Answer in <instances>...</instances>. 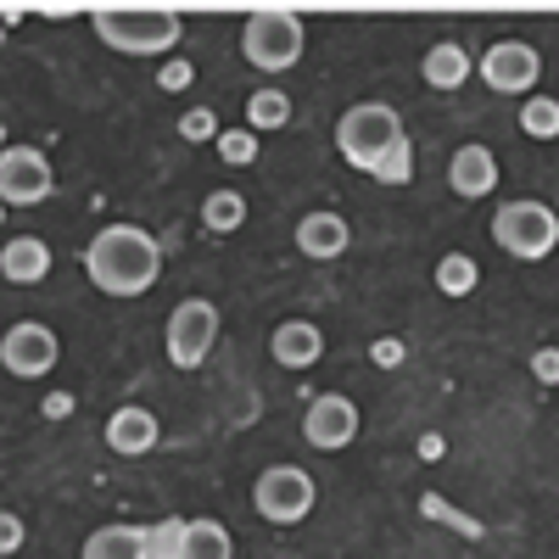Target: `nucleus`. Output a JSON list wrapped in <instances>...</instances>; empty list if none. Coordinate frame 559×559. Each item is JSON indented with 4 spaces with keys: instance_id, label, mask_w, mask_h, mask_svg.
<instances>
[{
    "instance_id": "nucleus-21",
    "label": "nucleus",
    "mask_w": 559,
    "mask_h": 559,
    "mask_svg": "<svg viewBox=\"0 0 559 559\" xmlns=\"http://www.w3.org/2000/svg\"><path fill=\"white\" fill-rule=\"evenodd\" d=\"M202 224L213 229V236H236V229L247 224V197H241V191H207Z\"/></svg>"
},
{
    "instance_id": "nucleus-9",
    "label": "nucleus",
    "mask_w": 559,
    "mask_h": 559,
    "mask_svg": "<svg viewBox=\"0 0 559 559\" xmlns=\"http://www.w3.org/2000/svg\"><path fill=\"white\" fill-rule=\"evenodd\" d=\"M62 358V342L51 324H39V319H17L7 336H0V364L12 369L17 381H39V376H51Z\"/></svg>"
},
{
    "instance_id": "nucleus-12",
    "label": "nucleus",
    "mask_w": 559,
    "mask_h": 559,
    "mask_svg": "<svg viewBox=\"0 0 559 559\" xmlns=\"http://www.w3.org/2000/svg\"><path fill=\"white\" fill-rule=\"evenodd\" d=\"M448 185H453V197H459V202H481V197H492V191H498V157L471 140V146H459V152L448 157Z\"/></svg>"
},
{
    "instance_id": "nucleus-11",
    "label": "nucleus",
    "mask_w": 559,
    "mask_h": 559,
    "mask_svg": "<svg viewBox=\"0 0 559 559\" xmlns=\"http://www.w3.org/2000/svg\"><path fill=\"white\" fill-rule=\"evenodd\" d=\"M302 437H308V448H319V453H342V448L358 437V403L342 397V392L313 397L308 414H302Z\"/></svg>"
},
{
    "instance_id": "nucleus-20",
    "label": "nucleus",
    "mask_w": 559,
    "mask_h": 559,
    "mask_svg": "<svg viewBox=\"0 0 559 559\" xmlns=\"http://www.w3.org/2000/svg\"><path fill=\"white\" fill-rule=\"evenodd\" d=\"M476 286H481V263H476L471 252L437 258V292H442V297H471Z\"/></svg>"
},
{
    "instance_id": "nucleus-14",
    "label": "nucleus",
    "mask_w": 559,
    "mask_h": 559,
    "mask_svg": "<svg viewBox=\"0 0 559 559\" xmlns=\"http://www.w3.org/2000/svg\"><path fill=\"white\" fill-rule=\"evenodd\" d=\"M347 241H353V229H347V218L331 213V207L297 218V252L313 258V263H336V258L347 252Z\"/></svg>"
},
{
    "instance_id": "nucleus-5",
    "label": "nucleus",
    "mask_w": 559,
    "mask_h": 559,
    "mask_svg": "<svg viewBox=\"0 0 559 559\" xmlns=\"http://www.w3.org/2000/svg\"><path fill=\"white\" fill-rule=\"evenodd\" d=\"M492 241L521 258V263H543L554 247H559V213L537 197H521V202H503L492 213Z\"/></svg>"
},
{
    "instance_id": "nucleus-15",
    "label": "nucleus",
    "mask_w": 559,
    "mask_h": 559,
    "mask_svg": "<svg viewBox=\"0 0 559 559\" xmlns=\"http://www.w3.org/2000/svg\"><path fill=\"white\" fill-rule=\"evenodd\" d=\"M269 353H274L280 369H313L324 358V331L308 324V319H286V324H274Z\"/></svg>"
},
{
    "instance_id": "nucleus-31",
    "label": "nucleus",
    "mask_w": 559,
    "mask_h": 559,
    "mask_svg": "<svg viewBox=\"0 0 559 559\" xmlns=\"http://www.w3.org/2000/svg\"><path fill=\"white\" fill-rule=\"evenodd\" d=\"M191 79H197V68H191V62H168V68L157 73V84H163V90H185Z\"/></svg>"
},
{
    "instance_id": "nucleus-27",
    "label": "nucleus",
    "mask_w": 559,
    "mask_h": 559,
    "mask_svg": "<svg viewBox=\"0 0 559 559\" xmlns=\"http://www.w3.org/2000/svg\"><path fill=\"white\" fill-rule=\"evenodd\" d=\"M23 543H28V526H23V515H12V509H0V559H12Z\"/></svg>"
},
{
    "instance_id": "nucleus-24",
    "label": "nucleus",
    "mask_w": 559,
    "mask_h": 559,
    "mask_svg": "<svg viewBox=\"0 0 559 559\" xmlns=\"http://www.w3.org/2000/svg\"><path fill=\"white\" fill-rule=\"evenodd\" d=\"M218 157H224L229 168L258 163V134H252V129H218Z\"/></svg>"
},
{
    "instance_id": "nucleus-4",
    "label": "nucleus",
    "mask_w": 559,
    "mask_h": 559,
    "mask_svg": "<svg viewBox=\"0 0 559 559\" xmlns=\"http://www.w3.org/2000/svg\"><path fill=\"white\" fill-rule=\"evenodd\" d=\"M302 45H308V28L297 12L286 7H258L247 12L241 23V57L258 68V73H286L302 62Z\"/></svg>"
},
{
    "instance_id": "nucleus-28",
    "label": "nucleus",
    "mask_w": 559,
    "mask_h": 559,
    "mask_svg": "<svg viewBox=\"0 0 559 559\" xmlns=\"http://www.w3.org/2000/svg\"><path fill=\"white\" fill-rule=\"evenodd\" d=\"M179 537H185V521L152 526V559H179Z\"/></svg>"
},
{
    "instance_id": "nucleus-3",
    "label": "nucleus",
    "mask_w": 559,
    "mask_h": 559,
    "mask_svg": "<svg viewBox=\"0 0 559 559\" xmlns=\"http://www.w3.org/2000/svg\"><path fill=\"white\" fill-rule=\"evenodd\" d=\"M403 134H408V129H403L397 107H386V102H358V107H347L342 123H336V152L347 157V168L376 174Z\"/></svg>"
},
{
    "instance_id": "nucleus-33",
    "label": "nucleus",
    "mask_w": 559,
    "mask_h": 559,
    "mask_svg": "<svg viewBox=\"0 0 559 559\" xmlns=\"http://www.w3.org/2000/svg\"><path fill=\"white\" fill-rule=\"evenodd\" d=\"M0 224H7V202H0Z\"/></svg>"
},
{
    "instance_id": "nucleus-7",
    "label": "nucleus",
    "mask_w": 559,
    "mask_h": 559,
    "mask_svg": "<svg viewBox=\"0 0 559 559\" xmlns=\"http://www.w3.org/2000/svg\"><path fill=\"white\" fill-rule=\"evenodd\" d=\"M163 342H168V364L174 369H202L207 353H213V342H218V308L207 297H185L168 313Z\"/></svg>"
},
{
    "instance_id": "nucleus-13",
    "label": "nucleus",
    "mask_w": 559,
    "mask_h": 559,
    "mask_svg": "<svg viewBox=\"0 0 559 559\" xmlns=\"http://www.w3.org/2000/svg\"><path fill=\"white\" fill-rule=\"evenodd\" d=\"M163 442V419L140 403H123L112 419H107V448L123 453V459H146L152 448Z\"/></svg>"
},
{
    "instance_id": "nucleus-30",
    "label": "nucleus",
    "mask_w": 559,
    "mask_h": 559,
    "mask_svg": "<svg viewBox=\"0 0 559 559\" xmlns=\"http://www.w3.org/2000/svg\"><path fill=\"white\" fill-rule=\"evenodd\" d=\"M369 358H376V369H397V364L408 358V347H403L397 336H381L376 347H369Z\"/></svg>"
},
{
    "instance_id": "nucleus-16",
    "label": "nucleus",
    "mask_w": 559,
    "mask_h": 559,
    "mask_svg": "<svg viewBox=\"0 0 559 559\" xmlns=\"http://www.w3.org/2000/svg\"><path fill=\"white\" fill-rule=\"evenodd\" d=\"M0 274H7L12 286H39V280L51 274V247L39 236H12L0 247Z\"/></svg>"
},
{
    "instance_id": "nucleus-18",
    "label": "nucleus",
    "mask_w": 559,
    "mask_h": 559,
    "mask_svg": "<svg viewBox=\"0 0 559 559\" xmlns=\"http://www.w3.org/2000/svg\"><path fill=\"white\" fill-rule=\"evenodd\" d=\"M419 73H426L431 90H459L464 79L476 73V62H471V51H464L459 39H437L426 51V62H419Z\"/></svg>"
},
{
    "instance_id": "nucleus-19",
    "label": "nucleus",
    "mask_w": 559,
    "mask_h": 559,
    "mask_svg": "<svg viewBox=\"0 0 559 559\" xmlns=\"http://www.w3.org/2000/svg\"><path fill=\"white\" fill-rule=\"evenodd\" d=\"M179 559H236V543H229L224 521H213V515H197V521H185Z\"/></svg>"
},
{
    "instance_id": "nucleus-1",
    "label": "nucleus",
    "mask_w": 559,
    "mask_h": 559,
    "mask_svg": "<svg viewBox=\"0 0 559 559\" xmlns=\"http://www.w3.org/2000/svg\"><path fill=\"white\" fill-rule=\"evenodd\" d=\"M84 274L102 297H146L163 274V241L140 224H107L84 247Z\"/></svg>"
},
{
    "instance_id": "nucleus-26",
    "label": "nucleus",
    "mask_w": 559,
    "mask_h": 559,
    "mask_svg": "<svg viewBox=\"0 0 559 559\" xmlns=\"http://www.w3.org/2000/svg\"><path fill=\"white\" fill-rule=\"evenodd\" d=\"M179 134L191 140V146H197V140H218V112L213 107H191L179 118Z\"/></svg>"
},
{
    "instance_id": "nucleus-22",
    "label": "nucleus",
    "mask_w": 559,
    "mask_h": 559,
    "mask_svg": "<svg viewBox=\"0 0 559 559\" xmlns=\"http://www.w3.org/2000/svg\"><path fill=\"white\" fill-rule=\"evenodd\" d=\"M292 123V102L286 90H258V96L247 102V129L263 134V129H286Z\"/></svg>"
},
{
    "instance_id": "nucleus-8",
    "label": "nucleus",
    "mask_w": 559,
    "mask_h": 559,
    "mask_svg": "<svg viewBox=\"0 0 559 559\" xmlns=\"http://www.w3.org/2000/svg\"><path fill=\"white\" fill-rule=\"evenodd\" d=\"M57 191V168L39 146H7L0 152V202L7 207H39Z\"/></svg>"
},
{
    "instance_id": "nucleus-6",
    "label": "nucleus",
    "mask_w": 559,
    "mask_h": 559,
    "mask_svg": "<svg viewBox=\"0 0 559 559\" xmlns=\"http://www.w3.org/2000/svg\"><path fill=\"white\" fill-rule=\"evenodd\" d=\"M313 498H319V487L302 464H269L252 481V509L269 526H302L313 515Z\"/></svg>"
},
{
    "instance_id": "nucleus-17",
    "label": "nucleus",
    "mask_w": 559,
    "mask_h": 559,
    "mask_svg": "<svg viewBox=\"0 0 559 559\" xmlns=\"http://www.w3.org/2000/svg\"><path fill=\"white\" fill-rule=\"evenodd\" d=\"M79 559H152V532H140V526H102V532H90Z\"/></svg>"
},
{
    "instance_id": "nucleus-23",
    "label": "nucleus",
    "mask_w": 559,
    "mask_h": 559,
    "mask_svg": "<svg viewBox=\"0 0 559 559\" xmlns=\"http://www.w3.org/2000/svg\"><path fill=\"white\" fill-rule=\"evenodd\" d=\"M521 129H526L532 140H559V102H554V96H532V102L521 107Z\"/></svg>"
},
{
    "instance_id": "nucleus-32",
    "label": "nucleus",
    "mask_w": 559,
    "mask_h": 559,
    "mask_svg": "<svg viewBox=\"0 0 559 559\" xmlns=\"http://www.w3.org/2000/svg\"><path fill=\"white\" fill-rule=\"evenodd\" d=\"M39 414H45V419H68V414H73V392H45Z\"/></svg>"
},
{
    "instance_id": "nucleus-29",
    "label": "nucleus",
    "mask_w": 559,
    "mask_h": 559,
    "mask_svg": "<svg viewBox=\"0 0 559 559\" xmlns=\"http://www.w3.org/2000/svg\"><path fill=\"white\" fill-rule=\"evenodd\" d=\"M532 376H537L543 386H559V347H537V353H532Z\"/></svg>"
},
{
    "instance_id": "nucleus-25",
    "label": "nucleus",
    "mask_w": 559,
    "mask_h": 559,
    "mask_svg": "<svg viewBox=\"0 0 559 559\" xmlns=\"http://www.w3.org/2000/svg\"><path fill=\"white\" fill-rule=\"evenodd\" d=\"M369 179H381V185H408V179H414V140L403 134L397 146L386 152V163H381L376 174H369Z\"/></svg>"
},
{
    "instance_id": "nucleus-2",
    "label": "nucleus",
    "mask_w": 559,
    "mask_h": 559,
    "mask_svg": "<svg viewBox=\"0 0 559 559\" xmlns=\"http://www.w3.org/2000/svg\"><path fill=\"white\" fill-rule=\"evenodd\" d=\"M90 23H96L102 45H112L123 57H163L185 34V17L174 7H96Z\"/></svg>"
},
{
    "instance_id": "nucleus-10",
    "label": "nucleus",
    "mask_w": 559,
    "mask_h": 559,
    "mask_svg": "<svg viewBox=\"0 0 559 559\" xmlns=\"http://www.w3.org/2000/svg\"><path fill=\"white\" fill-rule=\"evenodd\" d=\"M476 73H481L487 90H498V96H526V90L543 79V57H537V45H526V39H498V45H487V57L476 62Z\"/></svg>"
}]
</instances>
